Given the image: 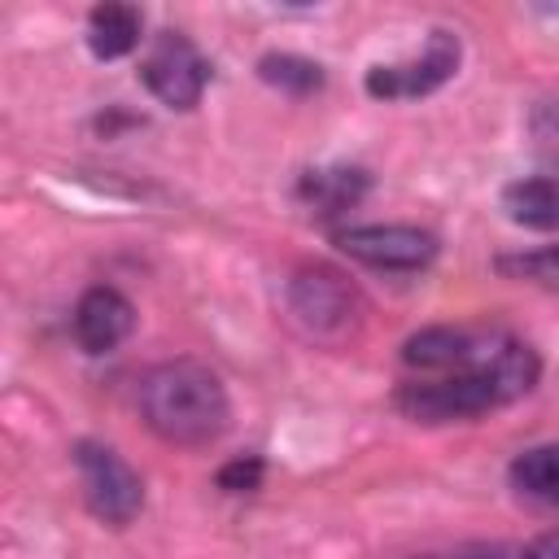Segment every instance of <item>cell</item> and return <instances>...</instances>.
Listing matches in <instances>:
<instances>
[{"instance_id": "cell-12", "label": "cell", "mask_w": 559, "mask_h": 559, "mask_svg": "<svg viewBox=\"0 0 559 559\" xmlns=\"http://www.w3.org/2000/svg\"><path fill=\"white\" fill-rule=\"evenodd\" d=\"M144 17L135 4H96L87 13V48L100 61H118L140 44Z\"/></svg>"}, {"instance_id": "cell-14", "label": "cell", "mask_w": 559, "mask_h": 559, "mask_svg": "<svg viewBox=\"0 0 559 559\" xmlns=\"http://www.w3.org/2000/svg\"><path fill=\"white\" fill-rule=\"evenodd\" d=\"M258 74L280 87V92H293V96H310L323 87V66L319 61H306V57H293V52H271L258 61Z\"/></svg>"}, {"instance_id": "cell-6", "label": "cell", "mask_w": 559, "mask_h": 559, "mask_svg": "<svg viewBox=\"0 0 559 559\" xmlns=\"http://www.w3.org/2000/svg\"><path fill=\"white\" fill-rule=\"evenodd\" d=\"M140 79L144 87L170 105V109H192L210 83V61L197 52V44L179 31H162L140 66Z\"/></svg>"}, {"instance_id": "cell-4", "label": "cell", "mask_w": 559, "mask_h": 559, "mask_svg": "<svg viewBox=\"0 0 559 559\" xmlns=\"http://www.w3.org/2000/svg\"><path fill=\"white\" fill-rule=\"evenodd\" d=\"M393 402L415 424H454V419H476L493 406H507L498 389L480 376H406Z\"/></svg>"}, {"instance_id": "cell-5", "label": "cell", "mask_w": 559, "mask_h": 559, "mask_svg": "<svg viewBox=\"0 0 559 559\" xmlns=\"http://www.w3.org/2000/svg\"><path fill=\"white\" fill-rule=\"evenodd\" d=\"M74 467H79V480H83V498L92 507L96 520L105 524H131L144 507V480L140 472L114 450V445H100V441H79L74 445Z\"/></svg>"}, {"instance_id": "cell-1", "label": "cell", "mask_w": 559, "mask_h": 559, "mask_svg": "<svg viewBox=\"0 0 559 559\" xmlns=\"http://www.w3.org/2000/svg\"><path fill=\"white\" fill-rule=\"evenodd\" d=\"M402 362L411 376H480L502 402L524 397L542 376L537 349L502 328H424L402 345Z\"/></svg>"}, {"instance_id": "cell-11", "label": "cell", "mask_w": 559, "mask_h": 559, "mask_svg": "<svg viewBox=\"0 0 559 559\" xmlns=\"http://www.w3.org/2000/svg\"><path fill=\"white\" fill-rule=\"evenodd\" d=\"M502 210L511 223L550 231L559 227V175H524L502 188Z\"/></svg>"}, {"instance_id": "cell-9", "label": "cell", "mask_w": 559, "mask_h": 559, "mask_svg": "<svg viewBox=\"0 0 559 559\" xmlns=\"http://www.w3.org/2000/svg\"><path fill=\"white\" fill-rule=\"evenodd\" d=\"M131 328H135V306L109 284L87 288L74 306V341L87 354H109L131 336Z\"/></svg>"}, {"instance_id": "cell-7", "label": "cell", "mask_w": 559, "mask_h": 559, "mask_svg": "<svg viewBox=\"0 0 559 559\" xmlns=\"http://www.w3.org/2000/svg\"><path fill=\"white\" fill-rule=\"evenodd\" d=\"M332 245L376 271H419L437 258V236L424 227H402V223H376V227H341Z\"/></svg>"}, {"instance_id": "cell-13", "label": "cell", "mask_w": 559, "mask_h": 559, "mask_svg": "<svg viewBox=\"0 0 559 559\" xmlns=\"http://www.w3.org/2000/svg\"><path fill=\"white\" fill-rule=\"evenodd\" d=\"M511 489L546 511H559V445H533L511 459Z\"/></svg>"}, {"instance_id": "cell-16", "label": "cell", "mask_w": 559, "mask_h": 559, "mask_svg": "<svg viewBox=\"0 0 559 559\" xmlns=\"http://www.w3.org/2000/svg\"><path fill=\"white\" fill-rule=\"evenodd\" d=\"M528 127H533V140H537V148L559 166V96L555 100H542L537 109H533V118H528Z\"/></svg>"}, {"instance_id": "cell-19", "label": "cell", "mask_w": 559, "mask_h": 559, "mask_svg": "<svg viewBox=\"0 0 559 559\" xmlns=\"http://www.w3.org/2000/svg\"><path fill=\"white\" fill-rule=\"evenodd\" d=\"M515 559H559V528H555V533L533 537L528 546H520V550H515Z\"/></svg>"}, {"instance_id": "cell-3", "label": "cell", "mask_w": 559, "mask_h": 559, "mask_svg": "<svg viewBox=\"0 0 559 559\" xmlns=\"http://www.w3.org/2000/svg\"><path fill=\"white\" fill-rule=\"evenodd\" d=\"M288 319L297 323L301 336L319 341V345H345L358 336L362 328V293L336 271V266H301L293 280H288Z\"/></svg>"}, {"instance_id": "cell-8", "label": "cell", "mask_w": 559, "mask_h": 559, "mask_svg": "<svg viewBox=\"0 0 559 559\" xmlns=\"http://www.w3.org/2000/svg\"><path fill=\"white\" fill-rule=\"evenodd\" d=\"M454 70H459V39L450 31H432L419 57H406L393 66H371L367 92L376 100H415V96L437 92Z\"/></svg>"}, {"instance_id": "cell-10", "label": "cell", "mask_w": 559, "mask_h": 559, "mask_svg": "<svg viewBox=\"0 0 559 559\" xmlns=\"http://www.w3.org/2000/svg\"><path fill=\"white\" fill-rule=\"evenodd\" d=\"M362 192H367V170L358 166H323L297 179V201L310 205L314 214H345L349 205L362 201Z\"/></svg>"}, {"instance_id": "cell-15", "label": "cell", "mask_w": 559, "mask_h": 559, "mask_svg": "<svg viewBox=\"0 0 559 559\" xmlns=\"http://www.w3.org/2000/svg\"><path fill=\"white\" fill-rule=\"evenodd\" d=\"M493 271L507 280H520V284H537V288L559 293V245L528 249V253H502V258H493Z\"/></svg>"}, {"instance_id": "cell-2", "label": "cell", "mask_w": 559, "mask_h": 559, "mask_svg": "<svg viewBox=\"0 0 559 559\" xmlns=\"http://www.w3.org/2000/svg\"><path fill=\"white\" fill-rule=\"evenodd\" d=\"M140 415L166 445H210L227 432L231 402L214 367L197 358H170L140 384Z\"/></svg>"}, {"instance_id": "cell-17", "label": "cell", "mask_w": 559, "mask_h": 559, "mask_svg": "<svg viewBox=\"0 0 559 559\" xmlns=\"http://www.w3.org/2000/svg\"><path fill=\"white\" fill-rule=\"evenodd\" d=\"M262 485V459L258 454H245V459H231L223 472H218V489L227 493H249Z\"/></svg>"}, {"instance_id": "cell-18", "label": "cell", "mask_w": 559, "mask_h": 559, "mask_svg": "<svg viewBox=\"0 0 559 559\" xmlns=\"http://www.w3.org/2000/svg\"><path fill=\"white\" fill-rule=\"evenodd\" d=\"M411 559H515V550H507V546H454V550H428V555H411Z\"/></svg>"}]
</instances>
